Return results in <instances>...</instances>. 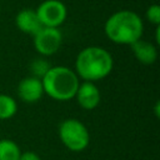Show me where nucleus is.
<instances>
[{"mask_svg": "<svg viewBox=\"0 0 160 160\" xmlns=\"http://www.w3.org/2000/svg\"><path fill=\"white\" fill-rule=\"evenodd\" d=\"M15 25L20 31H22L24 34H29V35H35L42 28L36 15V11L32 9L20 10L15 16Z\"/></svg>", "mask_w": 160, "mask_h": 160, "instance_id": "obj_9", "label": "nucleus"}, {"mask_svg": "<svg viewBox=\"0 0 160 160\" xmlns=\"http://www.w3.org/2000/svg\"><path fill=\"white\" fill-rule=\"evenodd\" d=\"M59 138L64 146L72 152H80L90 144V132L88 128L74 118L65 119L59 125Z\"/></svg>", "mask_w": 160, "mask_h": 160, "instance_id": "obj_4", "label": "nucleus"}, {"mask_svg": "<svg viewBox=\"0 0 160 160\" xmlns=\"http://www.w3.org/2000/svg\"><path fill=\"white\" fill-rule=\"evenodd\" d=\"M130 46H131V50H132L135 59L139 62H141L144 65H151L156 61L158 49L154 44H151L146 40L139 39L135 42H132Z\"/></svg>", "mask_w": 160, "mask_h": 160, "instance_id": "obj_10", "label": "nucleus"}, {"mask_svg": "<svg viewBox=\"0 0 160 160\" xmlns=\"http://www.w3.org/2000/svg\"><path fill=\"white\" fill-rule=\"evenodd\" d=\"M31 69H32V76L41 79L46 74V71L50 69V65L42 59H36L31 64Z\"/></svg>", "mask_w": 160, "mask_h": 160, "instance_id": "obj_13", "label": "nucleus"}, {"mask_svg": "<svg viewBox=\"0 0 160 160\" xmlns=\"http://www.w3.org/2000/svg\"><path fill=\"white\" fill-rule=\"evenodd\" d=\"M74 98L76 99L78 105L84 110H94L100 104L101 94L95 82L82 81L79 84V88Z\"/></svg>", "mask_w": 160, "mask_h": 160, "instance_id": "obj_7", "label": "nucleus"}, {"mask_svg": "<svg viewBox=\"0 0 160 160\" xmlns=\"http://www.w3.org/2000/svg\"><path fill=\"white\" fill-rule=\"evenodd\" d=\"M114 68L112 55L104 48L88 46L82 49L75 60V72L84 81H99L105 79Z\"/></svg>", "mask_w": 160, "mask_h": 160, "instance_id": "obj_1", "label": "nucleus"}, {"mask_svg": "<svg viewBox=\"0 0 160 160\" xmlns=\"http://www.w3.org/2000/svg\"><path fill=\"white\" fill-rule=\"evenodd\" d=\"M18 95L20 100L26 104L38 102L44 95V88H42L41 79L30 75L20 80L18 85Z\"/></svg>", "mask_w": 160, "mask_h": 160, "instance_id": "obj_8", "label": "nucleus"}, {"mask_svg": "<svg viewBox=\"0 0 160 160\" xmlns=\"http://www.w3.org/2000/svg\"><path fill=\"white\" fill-rule=\"evenodd\" d=\"M155 112H156V118H159V102H156V106H155Z\"/></svg>", "mask_w": 160, "mask_h": 160, "instance_id": "obj_16", "label": "nucleus"}, {"mask_svg": "<svg viewBox=\"0 0 160 160\" xmlns=\"http://www.w3.org/2000/svg\"><path fill=\"white\" fill-rule=\"evenodd\" d=\"M18 111V102L16 100L8 95L0 94V120L11 119Z\"/></svg>", "mask_w": 160, "mask_h": 160, "instance_id": "obj_12", "label": "nucleus"}, {"mask_svg": "<svg viewBox=\"0 0 160 160\" xmlns=\"http://www.w3.org/2000/svg\"><path fill=\"white\" fill-rule=\"evenodd\" d=\"M105 35L115 44L131 45L141 39L144 24L141 18L131 10H119L111 14L104 25Z\"/></svg>", "mask_w": 160, "mask_h": 160, "instance_id": "obj_2", "label": "nucleus"}, {"mask_svg": "<svg viewBox=\"0 0 160 160\" xmlns=\"http://www.w3.org/2000/svg\"><path fill=\"white\" fill-rule=\"evenodd\" d=\"M19 160H41V159L35 151H24V152L21 151Z\"/></svg>", "mask_w": 160, "mask_h": 160, "instance_id": "obj_15", "label": "nucleus"}, {"mask_svg": "<svg viewBox=\"0 0 160 160\" xmlns=\"http://www.w3.org/2000/svg\"><path fill=\"white\" fill-rule=\"evenodd\" d=\"M32 38L35 50L42 56H50L58 52L62 42V35L59 28L42 26Z\"/></svg>", "mask_w": 160, "mask_h": 160, "instance_id": "obj_6", "label": "nucleus"}, {"mask_svg": "<svg viewBox=\"0 0 160 160\" xmlns=\"http://www.w3.org/2000/svg\"><path fill=\"white\" fill-rule=\"evenodd\" d=\"M20 146L10 139H0V160H19Z\"/></svg>", "mask_w": 160, "mask_h": 160, "instance_id": "obj_11", "label": "nucleus"}, {"mask_svg": "<svg viewBox=\"0 0 160 160\" xmlns=\"http://www.w3.org/2000/svg\"><path fill=\"white\" fill-rule=\"evenodd\" d=\"M146 19L154 24V25H159L160 24V6L158 4H154V5H150L148 9H146Z\"/></svg>", "mask_w": 160, "mask_h": 160, "instance_id": "obj_14", "label": "nucleus"}, {"mask_svg": "<svg viewBox=\"0 0 160 160\" xmlns=\"http://www.w3.org/2000/svg\"><path fill=\"white\" fill-rule=\"evenodd\" d=\"M44 94L56 101L74 99L80 84V79L74 70L68 66H50L41 78Z\"/></svg>", "mask_w": 160, "mask_h": 160, "instance_id": "obj_3", "label": "nucleus"}, {"mask_svg": "<svg viewBox=\"0 0 160 160\" xmlns=\"http://www.w3.org/2000/svg\"><path fill=\"white\" fill-rule=\"evenodd\" d=\"M35 11L41 25L48 28H59L68 16V9L60 0H45Z\"/></svg>", "mask_w": 160, "mask_h": 160, "instance_id": "obj_5", "label": "nucleus"}]
</instances>
